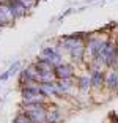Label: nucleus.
I'll return each mask as SVG.
<instances>
[{
  "label": "nucleus",
  "instance_id": "nucleus-3",
  "mask_svg": "<svg viewBox=\"0 0 118 123\" xmlns=\"http://www.w3.org/2000/svg\"><path fill=\"white\" fill-rule=\"evenodd\" d=\"M39 57H41V60H46L50 65H54V68L60 63H63V58H61V55L58 54V51L55 47H44Z\"/></svg>",
  "mask_w": 118,
  "mask_h": 123
},
{
  "label": "nucleus",
  "instance_id": "nucleus-9",
  "mask_svg": "<svg viewBox=\"0 0 118 123\" xmlns=\"http://www.w3.org/2000/svg\"><path fill=\"white\" fill-rule=\"evenodd\" d=\"M19 68H21V62H14V63H13V65L8 68V71H5L3 74L0 76V82H5V80H8V79H10V77L13 76L16 71H18Z\"/></svg>",
  "mask_w": 118,
  "mask_h": 123
},
{
  "label": "nucleus",
  "instance_id": "nucleus-1",
  "mask_svg": "<svg viewBox=\"0 0 118 123\" xmlns=\"http://www.w3.org/2000/svg\"><path fill=\"white\" fill-rule=\"evenodd\" d=\"M96 57H99L106 66H113L118 60V44L112 40H106L101 52Z\"/></svg>",
  "mask_w": 118,
  "mask_h": 123
},
{
  "label": "nucleus",
  "instance_id": "nucleus-4",
  "mask_svg": "<svg viewBox=\"0 0 118 123\" xmlns=\"http://www.w3.org/2000/svg\"><path fill=\"white\" fill-rule=\"evenodd\" d=\"M104 43H106V40H104V38H101V36H90V38H88L87 51L90 52L91 58H93V57H96V55L101 52V49H102Z\"/></svg>",
  "mask_w": 118,
  "mask_h": 123
},
{
  "label": "nucleus",
  "instance_id": "nucleus-13",
  "mask_svg": "<svg viewBox=\"0 0 118 123\" xmlns=\"http://www.w3.org/2000/svg\"><path fill=\"white\" fill-rule=\"evenodd\" d=\"M14 123H32V120H30L29 117L25 115V114H19V115L16 117Z\"/></svg>",
  "mask_w": 118,
  "mask_h": 123
},
{
  "label": "nucleus",
  "instance_id": "nucleus-14",
  "mask_svg": "<svg viewBox=\"0 0 118 123\" xmlns=\"http://www.w3.org/2000/svg\"><path fill=\"white\" fill-rule=\"evenodd\" d=\"M117 62H118V60H117Z\"/></svg>",
  "mask_w": 118,
  "mask_h": 123
},
{
  "label": "nucleus",
  "instance_id": "nucleus-5",
  "mask_svg": "<svg viewBox=\"0 0 118 123\" xmlns=\"http://www.w3.org/2000/svg\"><path fill=\"white\" fill-rule=\"evenodd\" d=\"M8 6L11 10V14L14 19H19L27 13V6H25L24 0H8Z\"/></svg>",
  "mask_w": 118,
  "mask_h": 123
},
{
  "label": "nucleus",
  "instance_id": "nucleus-7",
  "mask_svg": "<svg viewBox=\"0 0 118 123\" xmlns=\"http://www.w3.org/2000/svg\"><path fill=\"white\" fill-rule=\"evenodd\" d=\"M104 84L109 90H115L118 87V71L115 68H110L104 74Z\"/></svg>",
  "mask_w": 118,
  "mask_h": 123
},
{
  "label": "nucleus",
  "instance_id": "nucleus-10",
  "mask_svg": "<svg viewBox=\"0 0 118 123\" xmlns=\"http://www.w3.org/2000/svg\"><path fill=\"white\" fill-rule=\"evenodd\" d=\"M46 120L49 123H58L61 120V115H60V111L58 109H50L46 112Z\"/></svg>",
  "mask_w": 118,
  "mask_h": 123
},
{
  "label": "nucleus",
  "instance_id": "nucleus-11",
  "mask_svg": "<svg viewBox=\"0 0 118 123\" xmlns=\"http://www.w3.org/2000/svg\"><path fill=\"white\" fill-rule=\"evenodd\" d=\"M58 85V90H60V93H66V92H69V88L72 87V82L71 79H58L55 80Z\"/></svg>",
  "mask_w": 118,
  "mask_h": 123
},
{
  "label": "nucleus",
  "instance_id": "nucleus-2",
  "mask_svg": "<svg viewBox=\"0 0 118 123\" xmlns=\"http://www.w3.org/2000/svg\"><path fill=\"white\" fill-rule=\"evenodd\" d=\"M46 112L43 103H29L24 107V114L32 120V123H43L46 120Z\"/></svg>",
  "mask_w": 118,
  "mask_h": 123
},
{
  "label": "nucleus",
  "instance_id": "nucleus-12",
  "mask_svg": "<svg viewBox=\"0 0 118 123\" xmlns=\"http://www.w3.org/2000/svg\"><path fill=\"white\" fill-rule=\"evenodd\" d=\"M79 87H80V90H88L90 87H91V80H90V76H82V77H79V84H77Z\"/></svg>",
  "mask_w": 118,
  "mask_h": 123
},
{
  "label": "nucleus",
  "instance_id": "nucleus-8",
  "mask_svg": "<svg viewBox=\"0 0 118 123\" xmlns=\"http://www.w3.org/2000/svg\"><path fill=\"white\" fill-rule=\"evenodd\" d=\"M90 80H91V87L101 88L104 85V74H102V71H93L91 76H90Z\"/></svg>",
  "mask_w": 118,
  "mask_h": 123
},
{
  "label": "nucleus",
  "instance_id": "nucleus-6",
  "mask_svg": "<svg viewBox=\"0 0 118 123\" xmlns=\"http://www.w3.org/2000/svg\"><path fill=\"white\" fill-rule=\"evenodd\" d=\"M54 73L57 79H71L74 76V68L71 65H66V63H60L54 68Z\"/></svg>",
  "mask_w": 118,
  "mask_h": 123
}]
</instances>
